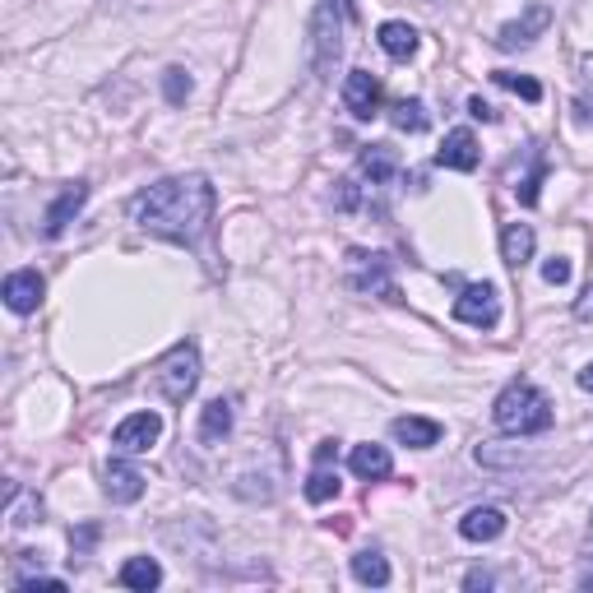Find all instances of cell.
I'll use <instances>...</instances> for the list:
<instances>
[{"label":"cell","mask_w":593,"mask_h":593,"mask_svg":"<svg viewBox=\"0 0 593 593\" xmlns=\"http://www.w3.org/2000/svg\"><path fill=\"white\" fill-rule=\"evenodd\" d=\"M213 209H219L213 181L200 172H186V177H162L149 191H139L130 200V219L149 236H162L172 246H200Z\"/></svg>","instance_id":"1"},{"label":"cell","mask_w":593,"mask_h":593,"mask_svg":"<svg viewBox=\"0 0 593 593\" xmlns=\"http://www.w3.org/2000/svg\"><path fill=\"white\" fill-rule=\"evenodd\" d=\"M491 422L506 436H542L552 426V399L533 381H510L491 403Z\"/></svg>","instance_id":"2"},{"label":"cell","mask_w":593,"mask_h":593,"mask_svg":"<svg viewBox=\"0 0 593 593\" xmlns=\"http://www.w3.org/2000/svg\"><path fill=\"white\" fill-rule=\"evenodd\" d=\"M358 19L352 0H320L311 14V46H306V61H311V75L325 80L335 70L339 52H343V29Z\"/></svg>","instance_id":"3"},{"label":"cell","mask_w":593,"mask_h":593,"mask_svg":"<svg viewBox=\"0 0 593 593\" xmlns=\"http://www.w3.org/2000/svg\"><path fill=\"white\" fill-rule=\"evenodd\" d=\"M195 385H200V348L195 343H177L168 358L153 367V390L181 409V403L195 394Z\"/></svg>","instance_id":"4"},{"label":"cell","mask_w":593,"mask_h":593,"mask_svg":"<svg viewBox=\"0 0 593 593\" xmlns=\"http://www.w3.org/2000/svg\"><path fill=\"white\" fill-rule=\"evenodd\" d=\"M348 288L362 297H381V301H403L394 288V265L385 251H348Z\"/></svg>","instance_id":"5"},{"label":"cell","mask_w":593,"mask_h":593,"mask_svg":"<svg viewBox=\"0 0 593 593\" xmlns=\"http://www.w3.org/2000/svg\"><path fill=\"white\" fill-rule=\"evenodd\" d=\"M455 320L473 329H496L501 325V297H496L491 283H468L455 297Z\"/></svg>","instance_id":"6"},{"label":"cell","mask_w":593,"mask_h":593,"mask_svg":"<svg viewBox=\"0 0 593 593\" xmlns=\"http://www.w3.org/2000/svg\"><path fill=\"white\" fill-rule=\"evenodd\" d=\"M158 436H162V417L153 409H145V413H130V417L116 422L112 445L121 449V455H149V449L158 445Z\"/></svg>","instance_id":"7"},{"label":"cell","mask_w":593,"mask_h":593,"mask_svg":"<svg viewBox=\"0 0 593 593\" xmlns=\"http://www.w3.org/2000/svg\"><path fill=\"white\" fill-rule=\"evenodd\" d=\"M103 491H107L112 506H135L139 496H145V473H139L130 459L112 455L107 468H103Z\"/></svg>","instance_id":"8"},{"label":"cell","mask_w":593,"mask_h":593,"mask_svg":"<svg viewBox=\"0 0 593 593\" xmlns=\"http://www.w3.org/2000/svg\"><path fill=\"white\" fill-rule=\"evenodd\" d=\"M343 107L358 116V121H371L375 112H381V80L371 75V70H348V80H343Z\"/></svg>","instance_id":"9"},{"label":"cell","mask_w":593,"mask_h":593,"mask_svg":"<svg viewBox=\"0 0 593 593\" xmlns=\"http://www.w3.org/2000/svg\"><path fill=\"white\" fill-rule=\"evenodd\" d=\"M88 204V181H75V186H65V191L52 200V209H46V219H42V236L46 242H56V236L80 219V209Z\"/></svg>","instance_id":"10"},{"label":"cell","mask_w":593,"mask_h":593,"mask_svg":"<svg viewBox=\"0 0 593 593\" xmlns=\"http://www.w3.org/2000/svg\"><path fill=\"white\" fill-rule=\"evenodd\" d=\"M42 293H46V283H42L38 269H14L6 278V288H0V297H6V306L14 316H33L42 306Z\"/></svg>","instance_id":"11"},{"label":"cell","mask_w":593,"mask_h":593,"mask_svg":"<svg viewBox=\"0 0 593 593\" xmlns=\"http://www.w3.org/2000/svg\"><path fill=\"white\" fill-rule=\"evenodd\" d=\"M478 135H473L468 126H459V130H449L445 135V145L436 149V168H445V172H473L478 168Z\"/></svg>","instance_id":"12"},{"label":"cell","mask_w":593,"mask_h":593,"mask_svg":"<svg viewBox=\"0 0 593 593\" xmlns=\"http://www.w3.org/2000/svg\"><path fill=\"white\" fill-rule=\"evenodd\" d=\"M548 23H552V10L538 0V6H529V14H525V19H515V23H506V29L496 33V46H501V52H519V46L538 42V33L548 29Z\"/></svg>","instance_id":"13"},{"label":"cell","mask_w":593,"mask_h":593,"mask_svg":"<svg viewBox=\"0 0 593 593\" xmlns=\"http://www.w3.org/2000/svg\"><path fill=\"white\" fill-rule=\"evenodd\" d=\"M232 422H236V403L232 399H209L200 409V441L204 445H223L232 436Z\"/></svg>","instance_id":"14"},{"label":"cell","mask_w":593,"mask_h":593,"mask_svg":"<svg viewBox=\"0 0 593 593\" xmlns=\"http://www.w3.org/2000/svg\"><path fill=\"white\" fill-rule=\"evenodd\" d=\"M506 533V510H496V506H478V510H468L459 519V538L464 542H496Z\"/></svg>","instance_id":"15"},{"label":"cell","mask_w":593,"mask_h":593,"mask_svg":"<svg viewBox=\"0 0 593 593\" xmlns=\"http://www.w3.org/2000/svg\"><path fill=\"white\" fill-rule=\"evenodd\" d=\"M375 42H381V52L390 61L417 56V29H413V23H403V19H385L381 29H375Z\"/></svg>","instance_id":"16"},{"label":"cell","mask_w":593,"mask_h":593,"mask_svg":"<svg viewBox=\"0 0 593 593\" xmlns=\"http://www.w3.org/2000/svg\"><path fill=\"white\" fill-rule=\"evenodd\" d=\"M348 464H352V473H358L362 483H385L394 473V459H390L385 445H352Z\"/></svg>","instance_id":"17"},{"label":"cell","mask_w":593,"mask_h":593,"mask_svg":"<svg viewBox=\"0 0 593 593\" xmlns=\"http://www.w3.org/2000/svg\"><path fill=\"white\" fill-rule=\"evenodd\" d=\"M533 246H538V236H533L529 223H506L501 227V260L510 269H525L533 260Z\"/></svg>","instance_id":"18"},{"label":"cell","mask_w":593,"mask_h":593,"mask_svg":"<svg viewBox=\"0 0 593 593\" xmlns=\"http://www.w3.org/2000/svg\"><path fill=\"white\" fill-rule=\"evenodd\" d=\"M390 432H394L399 445H409V449H432L441 441V422H432V417H394Z\"/></svg>","instance_id":"19"},{"label":"cell","mask_w":593,"mask_h":593,"mask_svg":"<svg viewBox=\"0 0 593 593\" xmlns=\"http://www.w3.org/2000/svg\"><path fill=\"white\" fill-rule=\"evenodd\" d=\"M358 168H362V177H367L371 186H385V181L399 172V153H394L390 145H367L362 158H358Z\"/></svg>","instance_id":"20"},{"label":"cell","mask_w":593,"mask_h":593,"mask_svg":"<svg viewBox=\"0 0 593 593\" xmlns=\"http://www.w3.org/2000/svg\"><path fill=\"white\" fill-rule=\"evenodd\" d=\"M116 584H121V589H158L162 584V565L153 561V557H130L126 565H121V571H116Z\"/></svg>","instance_id":"21"},{"label":"cell","mask_w":593,"mask_h":593,"mask_svg":"<svg viewBox=\"0 0 593 593\" xmlns=\"http://www.w3.org/2000/svg\"><path fill=\"white\" fill-rule=\"evenodd\" d=\"M6 519H10V529H33V525H42V501H38V491L10 487V501H6Z\"/></svg>","instance_id":"22"},{"label":"cell","mask_w":593,"mask_h":593,"mask_svg":"<svg viewBox=\"0 0 593 593\" xmlns=\"http://www.w3.org/2000/svg\"><path fill=\"white\" fill-rule=\"evenodd\" d=\"M352 580H358V584H371V589H385L390 584V561L381 557V552H358V557H352Z\"/></svg>","instance_id":"23"},{"label":"cell","mask_w":593,"mask_h":593,"mask_svg":"<svg viewBox=\"0 0 593 593\" xmlns=\"http://www.w3.org/2000/svg\"><path fill=\"white\" fill-rule=\"evenodd\" d=\"M390 121H394V130H403V135H422L426 126H432V116H426V103L403 98V103L390 107Z\"/></svg>","instance_id":"24"},{"label":"cell","mask_w":593,"mask_h":593,"mask_svg":"<svg viewBox=\"0 0 593 593\" xmlns=\"http://www.w3.org/2000/svg\"><path fill=\"white\" fill-rule=\"evenodd\" d=\"M306 501L311 506H325V501H335L339 496V473H329V464H316L311 468V478H306Z\"/></svg>","instance_id":"25"},{"label":"cell","mask_w":593,"mask_h":593,"mask_svg":"<svg viewBox=\"0 0 593 593\" xmlns=\"http://www.w3.org/2000/svg\"><path fill=\"white\" fill-rule=\"evenodd\" d=\"M491 80L501 84V88H510V93H519L525 103H538V98H542V84H538V80H529V75H515V70H496Z\"/></svg>","instance_id":"26"},{"label":"cell","mask_w":593,"mask_h":593,"mask_svg":"<svg viewBox=\"0 0 593 593\" xmlns=\"http://www.w3.org/2000/svg\"><path fill=\"white\" fill-rule=\"evenodd\" d=\"M542 172H548V162H542V153H533V168L525 172V181L515 186V195H519V204H525V209H533V204H538V191H542Z\"/></svg>","instance_id":"27"},{"label":"cell","mask_w":593,"mask_h":593,"mask_svg":"<svg viewBox=\"0 0 593 593\" xmlns=\"http://www.w3.org/2000/svg\"><path fill=\"white\" fill-rule=\"evenodd\" d=\"M162 93H168V103L172 107H181L186 98H191V75H186V70H168V75H162Z\"/></svg>","instance_id":"28"},{"label":"cell","mask_w":593,"mask_h":593,"mask_svg":"<svg viewBox=\"0 0 593 593\" xmlns=\"http://www.w3.org/2000/svg\"><path fill=\"white\" fill-rule=\"evenodd\" d=\"M542 283H552V288H565V283H571V260H565V255L542 260Z\"/></svg>","instance_id":"29"},{"label":"cell","mask_w":593,"mask_h":593,"mask_svg":"<svg viewBox=\"0 0 593 593\" xmlns=\"http://www.w3.org/2000/svg\"><path fill=\"white\" fill-rule=\"evenodd\" d=\"M93 542H98V525H84L80 533H70V548H75V557H84Z\"/></svg>","instance_id":"30"},{"label":"cell","mask_w":593,"mask_h":593,"mask_svg":"<svg viewBox=\"0 0 593 593\" xmlns=\"http://www.w3.org/2000/svg\"><path fill=\"white\" fill-rule=\"evenodd\" d=\"M468 112L478 116V121H487V126H491V121H501V116H496V107H491V103H483V98H468Z\"/></svg>","instance_id":"31"},{"label":"cell","mask_w":593,"mask_h":593,"mask_svg":"<svg viewBox=\"0 0 593 593\" xmlns=\"http://www.w3.org/2000/svg\"><path fill=\"white\" fill-rule=\"evenodd\" d=\"M343 213L348 209H358V186H352V181H339V200H335Z\"/></svg>","instance_id":"32"},{"label":"cell","mask_w":593,"mask_h":593,"mask_svg":"<svg viewBox=\"0 0 593 593\" xmlns=\"http://www.w3.org/2000/svg\"><path fill=\"white\" fill-rule=\"evenodd\" d=\"M575 316H580L584 325L593 320V278H589V288H584V293H580V301H575Z\"/></svg>","instance_id":"33"},{"label":"cell","mask_w":593,"mask_h":593,"mask_svg":"<svg viewBox=\"0 0 593 593\" xmlns=\"http://www.w3.org/2000/svg\"><path fill=\"white\" fill-rule=\"evenodd\" d=\"M491 584H496L491 571H468V575H464V589H491Z\"/></svg>","instance_id":"34"},{"label":"cell","mask_w":593,"mask_h":593,"mask_svg":"<svg viewBox=\"0 0 593 593\" xmlns=\"http://www.w3.org/2000/svg\"><path fill=\"white\" fill-rule=\"evenodd\" d=\"M580 390H589V394H593V362L580 371Z\"/></svg>","instance_id":"35"},{"label":"cell","mask_w":593,"mask_h":593,"mask_svg":"<svg viewBox=\"0 0 593 593\" xmlns=\"http://www.w3.org/2000/svg\"><path fill=\"white\" fill-rule=\"evenodd\" d=\"M584 557H593V515H589V533H584Z\"/></svg>","instance_id":"36"}]
</instances>
